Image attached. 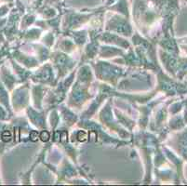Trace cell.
Segmentation results:
<instances>
[{"instance_id":"obj_1","label":"cell","mask_w":187,"mask_h":186,"mask_svg":"<svg viewBox=\"0 0 187 186\" xmlns=\"http://www.w3.org/2000/svg\"><path fill=\"white\" fill-rule=\"evenodd\" d=\"M1 139L3 140L4 141H9L10 140H11V134H10V132L9 131H4L3 133H2V136H1Z\"/></svg>"},{"instance_id":"obj_2","label":"cell","mask_w":187,"mask_h":186,"mask_svg":"<svg viewBox=\"0 0 187 186\" xmlns=\"http://www.w3.org/2000/svg\"><path fill=\"white\" fill-rule=\"evenodd\" d=\"M39 138L40 140H42V141H47L48 140H49V134H48V132L47 131H43L40 133V136H39Z\"/></svg>"},{"instance_id":"obj_3","label":"cell","mask_w":187,"mask_h":186,"mask_svg":"<svg viewBox=\"0 0 187 186\" xmlns=\"http://www.w3.org/2000/svg\"><path fill=\"white\" fill-rule=\"evenodd\" d=\"M87 134H86L84 131H79L78 132V134H77V140H79V141H85L86 140H87Z\"/></svg>"},{"instance_id":"obj_4","label":"cell","mask_w":187,"mask_h":186,"mask_svg":"<svg viewBox=\"0 0 187 186\" xmlns=\"http://www.w3.org/2000/svg\"><path fill=\"white\" fill-rule=\"evenodd\" d=\"M37 136H38V133H37V131H32L31 133H30V139L32 141H35L36 140H37Z\"/></svg>"}]
</instances>
